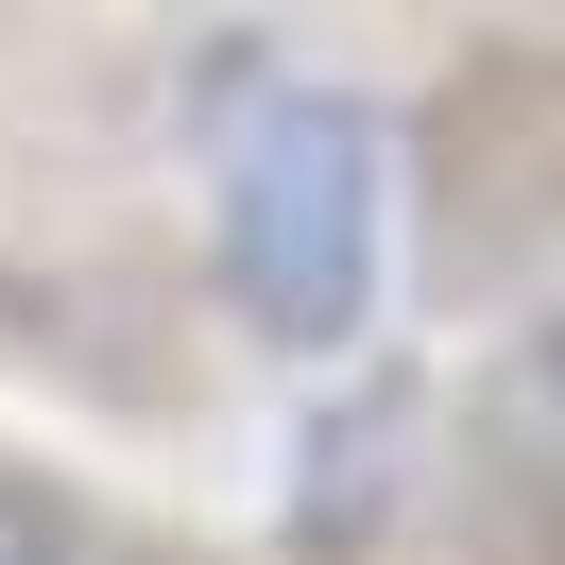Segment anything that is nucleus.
<instances>
[{
    "instance_id": "obj_1",
    "label": "nucleus",
    "mask_w": 565,
    "mask_h": 565,
    "mask_svg": "<svg viewBox=\"0 0 565 565\" xmlns=\"http://www.w3.org/2000/svg\"><path fill=\"white\" fill-rule=\"evenodd\" d=\"M206 275H223V309H241L275 360L377 343L394 154H377V120H360L343 86H257V120L223 138V189H206Z\"/></svg>"
},
{
    "instance_id": "obj_2",
    "label": "nucleus",
    "mask_w": 565,
    "mask_h": 565,
    "mask_svg": "<svg viewBox=\"0 0 565 565\" xmlns=\"http://www.w3.org/2000/svg\"><path fill=\"white\" fill-rule=\"evenodd\" d=\"M0 565H86V531L52 514V480H18V462H0Z\"/></svg>"
}]
</instances>
